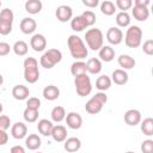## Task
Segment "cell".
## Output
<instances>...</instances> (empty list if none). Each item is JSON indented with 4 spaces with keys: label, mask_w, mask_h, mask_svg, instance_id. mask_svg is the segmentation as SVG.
Instances as JSON below:
<instances>
[{
    "label": "cell",
    "mask_w": 153,
    "mask_h": 153,
    "mask_svg": "<svg viewBox=\"0 0 153 153\" xmlns=\"http://www.w3.org/2000/svg\"><path fill=\"white\" fill-rule=\"evenodd\" d=\"M67 44H68V49H69V53H71L72 57H74L76 61L87 57L88 49L86 48L84 41L79 36L71 35L67 39Z\"/></svg>",
    "instance_id": "obj_1"
},
{
    "label": "cell",
    "mask_w": 153,
    "mask_h": 153,
    "mask_svg": "<svg viewBox=\"0 0 153 153\" xmlns=\"http://www.w3.org/2000/svg\"><path fill=\"white\" fill-rule=\"evenodd\" d=\"M24 79L29 84H35L39 79L38 61L35 57H26L24 60Z\"/></svg>",
    "instance_id": "obj_2"
},
{
    "label": "cell",
    "mask_w": 153,
    "mask_h": 153,
    "mask_svg": "<svg viewBox=\"0 0 153 153\" xmlns=\"http://www.w3.org/2000/svg\"><path fill=\"white\" fill-rule=\"evenodd\" d=\"M108 102V96L105 94V92H97L94 96H92V98H90L86 104H85V110L86 112H88L90 115H96L98 112L102 111L104 104Z\"/></svg>",
    "instance_id": "obj_3"
},
{
    "label": "cell",
    "mask_w": 153,
    "mask_h": 153,
    "mask_svg": "<svg viewBox=\"0 0 153 153\" xmlns=\"http://www.w3.org/2000/svg\"><path fill=\"white\" fill-rule=\"evenodd\" d=\"M85 41H86L87 47L91 50H94V51L99 50L103 47V43H104V36H103L102 30L97 29V27L88 29L85 32Z\"/></svg>",
    "instance_id": "obj_4"
},
{
    "label": "cell",
    "mask_w": 153,
    "mask_h": 153,
    "mask_svg": "<svg viewBox=\"0 0 153 153\" xmlns=\"http://www.w3.org/2000/svg\"><path fill=\"white\" fill-rule=\"evenodd\" d=\"M61 60H62V53L59 49L51 48V49H48L47 51L43 53V55L39 59V63L43 68L50 69L55 65L61 62Z\"/></svg>",
    "instance_id": "obj_5"
},
{
    "label": "cell",
    "mask_w": 153,
    "mask_h": 153,
    "mask_svg": "<svg viewBox=\"0 0 153 153\" xmlns=\"http://www.w3.org/2000/svg\"><path fill=\"white\" fill-rule=\"evenodd\" d=\"M142 42V30L137 25H130L124 36V43L129 48H137Z\"/></svg>",
    "instance_id": "obj_6"
},
{
    "label": "cell",
    "mask_w": 153,
    "mask_h": 153,
    "mask_svg": "<svg viewBox=\"0 0 153 153\" xmlns=\"http://www.w3.org/2000/svg\"><path fill=\"white\" fill-rule=\"evenodd\" d=\"M74 85H75L76 93L80 97H86L92 92V82L87 74L74 76Z\"/></svg>",
    "instance_id": "obj_7"
},
{
    "label": "cell",
    "mask_w": 153,
    "mask_h": 153,
    "mask_svg": "<svg viewBox=\"0 0 153 153\" xmlns=\"http://www.w3.org/2000/svg\"><path fill=\"white\" fill-rule=\"evenodd\" d=\"M105 36H106V41L112 45H118L123 41V31L120 27H115V26L109 27Z\"/></svg>",
    "instance_id": "obj_8"
},
{
    "label": "cell",
    "mask_w": 153,
    "mask_h": 153,
    "mask_svg": "<svg viewBox=\"0 0 153 153\" xmlns=\"http://www.w3.org/2000/svg\"><path fill=\"white\" fill-rule=\"evenodd\" d=\"M55 16L59 22L66 23L73 18V10L68 5H60L55 11Z\"/></svg>",
    "instance_id": "obj_9"
},
{
    "label": "cell",
    "mask_w": 153,
    "mask_h": 153,
    "mask_svg": "<svg viewBox=\"0 0 153 153\" xmlns=\"http://www.w3.org/2000/svg\"><path fill=\"white\" fill-rule=\"evenodd\" d=\"M66 123L71 129H79L82 126V117L75 111H71L66 115Z\"/></svg>",
    "instance_id": "obj_10"
},
{
    "label": "cell",
    "mask_w": 153,
    "mask_h": 153,
    "mask_svg": "<svg viewBox=\"0 0 153 153\" xmlns=\"http://www.w3.org/2000/svg\"><path fill=\"white\" fill-rule=\"evenodd\" d=\"M30 45L35 51H43L47 48V38L42 33H35L30 39Z\"/></svg>",
    "instance_id": "obj_11"
},
{
    "label": "cell",
    "mask_w": 153,
    "mask_h": 153,
    "mask_svg": "<svg viewBox=\"0 0 153 153\" xmlns=\"http://www.w3.org/2000/svg\"><path fill=\"white\" fill-rule=\"evenodd\" d=\"M19 27H20V31L25 35H31L35 32L36 27H37V23L33 18H30V17H25L22 19L20 24H19Z\"/></svg>",
    "instance_id": "obj_12"
},
{
    "label": "cell",
    "mask_w": 153,
    "mask_h": 153,
    "mask_svg": "<svg viewBox=\"0 0 153 153\" xmlns=\"http://www.w3.org/2000/svg\"><path fill=\"white\" fill-rule=\"evenodd\" d=\"M11 135L14 139H17V140L26 137V135H27V127H26V124L23 123V122H16L11 127Z\"/></svg>",
    "instance_id": "obj_13"
},
{
    "label": "cell",
    "mask_w": 153,
    "mask_h": 153,
    "mask_svg": "<svg viewBox=\"0 0 153 153\" xmlns=\"http://www.w3.org/2000/svg\"><path fill=\"white\" fill-rule=\"evenodd\" d=\"M124 122L128 126H136L141 122V112L136 109H129L124 114Z\"/></svg>",
    "instance_id": "obj_14"
},
{
    "label": "cell",
    "mask_w": 153,
    "mask_h": 153,
    "mask_svg": "<svg viewBox=\"0 0 153 153\" xmlns=\"http://www.w3.org/2000/svg\"><path fill=\"white\" fill-rule=\"evenodd\" d=\"M111 81L112 82H115L116 85H126L127 82H128V79H129V76H128V73L124 71V69H121V68H118V69H115L114 72H112V74H111Z\"/></svg>",
    "instance_id": "obj_15"
},
{
    "label": "cell",
    "mask_w": 153,
    "mask_h": 153,
    "mask_svg": "<svg viewBox=\"0 0 153 153\" xmlns=\"http://www.w3.org/2000/svg\"><path fill=\"white\" fill-rule=\"evenodd\" d=\"M12 96L17 100H25L30 96V90L24 85H16L12 88Z\"/></svg>",
    "instance_id": "obj_16"
},
{
    "label": "cell",
    "mask_w": 153,
    "mask_h": 153,
    "mask_svg": "<svg viewBox=\"0 0 153 153\" xmlns=\"http://www.w3.org/2000/svg\"><path fill=\"white\" fill-rule=\"evenodd\" d=\"M56 142H63L67 139V129L62 124H56L53 127L51 135H50Z\"/></svg>",
    "instance_id": "obj_17"
},
{
    "label": "cell",
    "mask_w": 153,
    "mask_h": 153,
    "mask_svg": "<svg viewBox=\"0 0 153 153\" xmlns=\"http://www.w3.org/2000/svg\"><path fill=\"white\" fill-rule=\"evenodd\" d=\"M63 142H65V143H63V148H65L67 152H69V153L78 152V151L80 149V147H81V141H80V139H78V137H75V136L68 137V139H66Z\"/></svg>",
    "instance_id": "obj_18"
},
{
    "label": "cell",
    "mask_w": 153,
    "mask_h": 153,
    "mask_svg": "<svg viewBox=\"0 0 153 153\" xmlns=\"http://www.w3.org/2000/svg\"><path fill=\"white\" fill-rule=\"evenodd\" d=\"M98 51H99L98 55H99V60L100 61L110 62V61H112L115 59V50L110 45H103Z\"/></svg>",
    "instance_id": "obj_19"
},
{
    "label": "cell",
    "mask_w": 153,
    "mask_h": 153,
    "mask_svg": "<svg viewBox=\"0 0 153 153\" xmlns=\"http://www.w3.org/2000/svg\"><path fill=\"white\" fill-rule=\"evenodd\" d=\"M117 62H118L120 67H122L121 69H124V71H126V69H131V68H134L135 65H136L135 59L131 57L130 55H127V54L120 55L118 59H117Z\"/></svg>",
    "instance_id": "obj_20"
},
{
    "label": "cell",
    "mask_w": 153,
    "mask_h": 153,
    "mask_svg": "<svg viewBox=\"0 0 153 153\" xmlns=\"http://www.w3.org/2000/svg\"><path fill=\"white\" fill-rule=\"evenodd\" d=\"M53 122L47 120V118H42L38 121L37 123V129L39 131V134H42L43 136H50L51 135V130H53Z\"/></svg>",
    "instance_id": "obj_21"
},
{
    "label": "cell",
    "mask_w": 153,
    "mask_h": 153,
    "mask_svg": "<svg viewBox=\"0 0 153 153\" xmlns=\"http://www.w3.org/2000/svg\"><path fill=\"white\" fill-rule=\"evenodd\" d=\"M102 61L97 57L88 59L86 62V72L91 74H99L102 72Z\"/></svg>",
    "instance_id": "obj_22"
},
{
    "label": "cell",
    "mask_w": 153,
    "mask_h": 153,
    "mask_svg": "<svg viewBox=\"0 0 153 153\" xmlns=\"http://www.w3.org/2000/svg\"><path fill=\"white\" fill-rule=\"evenodd\" d=\"M43 97L47 99V100H56L59 97H60V90L57 86L55 85H48L43 88Z\"/></svg>",
    "instance_id": "obj_23"
},
{
    "label": "cell",
    "mask_w": 153,
    "mask_h": 153,
    "mask_svg": "<svg viewBox=\"0 0 153 153\" xmlns=\"http://www.w3.org/2000/svg\"><path fill=\"white\" fill-rule=\"evenodd\" d=\"M25 7V11L30 14H37L42 11V7H43V4L41 0H27L24 5Z\"/></svg>",
    "instance_id": "obj_24"
},
{
    "label": "cell",
    "mask_w": 153,
    "mask_h": 153,
    "mask_svg": "<svg viewBox=\"0 0 153 153\" xmlns=\"http://www.w3.org/2000/svg\"><path fill=\"white\" fill-rule=\"evenodd\" d=\"M131 14L133 17L139 20V22H145L148 19L149 17V10L148 7H139V6H134L131 10Z\"/></svg>",
    "instance_id": "obj_25"
},
{
    "label": "cell",
    "mask_w": 153,
    "mask_h": 153,
    "mask_svg": "<svg viewBox=\"0 0 153 153\" xmlns=\"http://www.w3.org/2000/svg\"><path fill=\"white\" fill-rule=\"evenodd\" d=\"M25 146L27 149L36 151L41 147V137L37 134H29L25 137Z\"/></svg>",
    "instance_id": "obj_26"
},
{
    "label": "cell",
    "mask_w": 153,
    "mask_h": 153,
    "mask_svg": "<svg viewBox=\"0 0 153 153\" xmlns=\"http://www.w3.org/2000/svg\"><path fill=\"white\" fill-rule=\"evenodd\" d=\"M111 79H110V76H108V75H100V76H98L97 78V80H96V88L97 90H99L100 92H105L106 90H109L110 88V86H111Z\"/></svg>",
    "instance_id": "obj_27"
},
{
    "label": "cell",
    "mask_w": 153,
    "mask_h": 153,
    "mask_svg": "<svg viewBox=\"0 0 153 153\" xmlns=\"http://www.w3.org/2000/svg\"><path fill=\"white\" fill-rule=\"evenodd\" d=\"M66 115H67V114H66L65 108H63V106H60V105L54 106L53 110H51V112H50L51 120H53L54 122H56V123L62 122V121L66 118Z\"/></svg>",
    "instance_id": "obj_28"
},
{
    "label": "cell",
    "mask_w": 153,
    "mask_h": 153,
    "mask_svg": "<svg viewBox=\"0 0 153 153\" xmlns=\"http://www.w3.org/2000/svg\"><path fill=\"white\" fill-rule=\"evenodd\" d=\"M71 73L74 76H78V75H81V74H86V62H84L82 60L73 62L72 66H71Z\"/></svg>",
    "instance_id": "obj_29"
},
{
    "label": "cell",
    "mask_w": 153,
    "mask_h": 153,
    "mask_svg": "<svg viewBox=\"0 0 153 153\" xmlns=\"http://www.w3.org/2000/svg\"><path fill=\"white\" fill-rule=\"evenodd\" d=\"M71 27H72L73 31L80 32V31H84V29L87 27V24L85 23V20L82 19L81 16H76V17H73L71 19Z\"/></svg>",
    "instance_id": "obj_30"
},
{
    "label": "cell",
    "mask_w": 153,
    "mask_h": 153,
    "mask_svg": "<svg viewBox=\"0 0 153 153\" xmlns=\"http://www.w3.org/2000/svg\"><path fill=\"white\" fill-rule=\"evenodd\" d=\"M12 50H13V53H14L16 55H18V56H24V55H26L27 51H29V45H27V43L24 42V41H17V42L13 44Z\"/></svg>",
    "instance_id": "obj_31"
},
{
    "label": "cell",
    "mask_w": 153,
    "mask_h": 153,
    "mask_svg": "<svg viewBox=\"0 0 153 153\" xmlns=\"http://www.w3.org/2000/svg\"><path fill=\"white\" fill-rule=\"evenodd\" d=\"M130 14L128 12H118L116 14V23L120 27H127L130 26Z\"/></svg>",
    "instance_id": "obj_32"
},
{
    "label": "cell",
    "mask_w": 153,
    "mask_h": 153,
    "mask_svg": "<svg viewBox=\"0 0 153 153\" xmlns=\"http://www.w3.org/2000/svg\"><path fill=\"white\" fill-rule=\"evenodd\" d=\"M100 12L103 14H105V16H112L116 12V6H115V4L112 1L105 0V1H103L100 4Z\"/></svg>",
    "instance_id": "obj_33"
},
{
    "label": "cell",
    "mask_w": 153,
    "mask_h": 153,
    "mask_svg": "<svg viewBox=\"0 0 153 153\" xmlns=\"http://www.w3.org/2000/svg\"><path fill=\"white\" fill-rule=\"evenodd\" d=\"M141 131L146 136L153 135V118L152 117H147L141 122Z\"/></svg>",
    "instance_id": "obj_34"
},
{
    "label": "cell",
    "mask_w": 153,
    "mask_h": 153,
    "mask_svg": "<svg viewBox=\"0 0 153 153\" xmlns=\"http://www.w3.org/2000/svg\"><path fill=\"white\" fill-rule=\"evenodd\" d=\"M38 110L35 109H30V108H25L24 112H23V117L27 123H33L38 120Z\"/></svg>",
    "instance_id": "obj_35"
},
{
    "label": "cell",
    "mask_w": 153,
    "mask_h": 153,
    "mask_svg": "<svg viewBox=\"0 0 153 153\" xmlns=\"http://www.w3.org/2000/svg\"><path fill=\"white\" fill-rule=\"evenodd\" d=\"M80 16L82 17V19L85 20V23L87 24V27H88V26H92V25L96 23V14H94L93 11H91V10L84 11Z\"/></svg>",
    "instance_id": "obj_36"
},
{
    "label": "cell",
    "mask_w": 153,
    "mask_h": 153,
    "mask_svg": "<svg viewBox=\"0 0 153 153\" xmlns=\"http://www.w3.org/2000/svg\"><path fill=\"white\" fill-rule=\"evenodd\" d=\"M114 4L116 6V8L121 10V12H127V10H130L133 7L131 0H116Z\"/></svg>",
    "instance_id": "obj_37"
},
{
    "label": "cell",
    "mask_w": 153,
    "mask_h": 153,
    "mask_svg": "<svg viewBox=\"0 0 153 153\" xmlns=\"http://www.w3.org/2000/svg\"><path fill=\"white\" fill-rule=\"evenodd\" d=\"M0 19H1V20H6V22H10V23L13 24L14 14H13L12 10H10V8H4V10H1V12H0Z\"/></svg>",
    "instance_id": "obj_38"
},
{
    "label": "cell",
    "mask_w": 153,
    "mask_h": 153,
    "mask_svg": "<svg viewBox=\"0 0 153 153\" xmlns=\"http://www.w3.org/2000/svg\"><path fill=\"white\" fill-rule=\"evenodd\" d=\"M11 31H12V23L0 19V35L6 36V35L11 33Z\"/></svg>",
    "instance_id": "obj_39"
},
{
    "label": "cell",
    "mask_w": 153,
    "mask_h": 153,
    "mask_svg": "<svg viewBox=\"0 0 153 153\" xmlns=\"http://www.w3.org/2000/svg\"><path fill=\"white\" fill-rule=\"evenodd\" d=\"M39 106H41V100L37 97H29L26 99V108L39 110Z\"/></svg>",
    "instance_id": "obj_40"
},
{
    "label": "cell",
    "mask_w": 153,
    "mask_h": 153,
    "mask_svg": "<svg viewBox=\"0 0 153 153\" xmlns=\"http://www.w3.org/2000/svg\"><path fill=\"white\" fill-rule=\"evenodd\" d=\"M141 152L142 153H153V140L147 139L141 143Z\"/></svg>",
    "instance_id": "obj_41"
},
{
    "label": "cell",
    "mask_w": 153,
    "mask_h": 153,
    "mask_svg": "<svg viewBox=\"0 0 153 153\" xmlns=\"http://www.w3.org/2000/svg\"><path fill=\"white\" fill-rule=\"evenodd\" d=\"M11 126V120L6 115H0V129L1 130H7Z\"/></svg>",
    "instance_id": "obj_42"
},
{
    "label": "cell",
    "mask_w": 153,
    "mask_h": 153,
    "mask_svg": "<svg viewBox=\"0 0 153 153\" xmlns=\"http://www.w3.org/2000/svg\"><path fill=\"white\" fill-rule=\"evenodd\" d=\"M142 50L145 54L147 55H153V39H147L143 42V45H142Z\"/></svg>",
    "instance_id": "obj_43"
},
{
    "label": "cell",
    "mask_w": 153,
    "mask_h": 153,
    "mask_svg": "<svg viewBox=\"0 0 153 153\" xmlns=\"http://www.w3.org/2000/svg\"><path fill=\"white\" fill-rule=\"evenodd\" d=\"M12 47L7 42H0V56H6L10 54Z\"/></svg>",
    "instance_id": "obj_44"
},
{
    "label": "cell",
    "mask_w": 153,
    "mask_h": 153,
    "mask_svg": "<svg viewBox=\"0 0 153 153\" xmlns=\"http://www.w3.org/2000/svg\"><path fill=\"white\" fill-rule=\"evenodd\" d=\"M82 4L86 6V7H90V8H94L99 5V1L98 0H82Z\"/></svg>",
    "instance_id": "obj_45"
},
{
    "label": "cell",
    "mask_w": 153,
    "mask_h": 153,
    "mask_svg": "<svg viewBox=\"0 0 153 153\" xmlns=\"http://www.w3.org/2000/svg\"><path fill=\"white\" fill-rule=\"evenodd\" d=\"M7 141H8V134L5 130H1L0 129V146L6 145Z\"/></svg>",
    "instance_id": "obj_46"
},
{
    "label": "cell",
    "mask_w": 153,
    "mask_h": 153,
    "mask_svg": "<svg viewBox=\"0 0 153 153\" xmlns=\"http://www.w3.org/2000/svg\"><path fill=\"white\" fill-rule=\"evenodd\" d=\"M10 153H25V148L23 146H20V145H16V146H13L11 148Z\"/></svg>",
    "instance_id": "obj_47"
},
{
    "label": "cell",
    "mask_w": 153,
    "mask_h": 153,
    "mask_svg": "<svg viewBox=\"0 0 153 153\" xmlns=\"http://www.w3.org/2000/svg\"><path fill=\"white\" fill-rule=\"evenodd\" d=\"M148 5H149V0H135V1H134V6L148 7Z\"/></svg>",
    "instance_id": "obj_48"
},
{
    "label": "cell",
    "mask_w": 153,
    "mask_h": 153,
    "mask_svg": "<svg viewBox=\"0 0 153 153\" xmlns=\"http://www.w3.org/2000/svg\"><path fill=\"white\" fill-rule=\"evenodd\" d=\"M4 84V76H2V74L0 73V86Z\"/></svg>",
    "instance_id": "obj_49"
},
{
    "label": "cell",
    "mask_w": 153,
    "mask_h": 153,
    "mask_svg": "<svg viewBox=\"0 0 153 153\" xmlns=\"http://www.w3.org/2000/svg\"><path fill=\"white\" fill-rule=\"evenodd\" d=\"M2 110H4V106H2V104H1V103H0V114H1V112H2Z\"/></svg>",
    "instance_id": "obj_50"
},
{
    "label": "cell",
    "mask_w": 153,
    "mask_h": 153,
    "mask_svg": "<svg viewBox=\"0 0 153 153\" xmlns=\"http://www.w3.org/2000/svg\"><path fill=\"white\" fill-rule=\"evenodd\" d=\"M126 153H135V152H131V151H128V152H126Z\"/></svg>",
    "instance_id": "obj_51"
},
{
    "label": "cell",
    "mask_w": 153,
    "mask_h": 153,
    "mask_svg": "<svg viewBox=\"0 0 153 153\" xmlns=\"http://www.w3.org/2000/svg\"><path fill=\"white\" fill-rule=\"evenodd\" d=\"M0 7H1V1H0Z\"/></svg>",
    "instance_id": "obj_52"
},
{
    "label": "cell",
    "mask_w": 153,
    "mask_h": 153,
    "mask_svg": "<svg viewBox=\"0 0 153 153\" xmlns=\"http://www.w3.org/2000/svg\"><path fill=\"white\" fill-rule=\"evenodd\" d=\"M37 153H42V152H37Z\"/></svg>",
    "instance_id": "obj_53"
}]
</instances>
